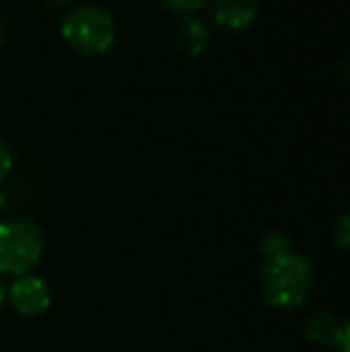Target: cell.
Returning a JSON list of instances; mask_svg holds the SVG:
<instances>
[{"label":"cell","instance_id":"8992f818","mask_svg":"<svg viewBox=\"0 0 350 352\" xmlns=\"http://www.w3.org/2000/svg\"><path fill=\"white\" fill-rule=\"evenodd\" d=\"M307 338L324 348L348 352V324L333 311H314L307 319Z\"/></svg>","mask_w":350,"mask_h":352},{"label":"cell","instance_id":"6da1fadb","mask_svg":"<svg viewBox=\"0 0 350 352\" xmlns=\"http://www.w3.org/2000/svg\"><path fill=\"white\" fill-rule=\"evenodd\" d=\"M262 295L274 309L288 311L305 305L314 285V269L295 250L264 259L262 266Z\"/></svg>","mask_w":350,"mask_h":352},{"label":"cell","instance_id":"7c38bea8","mask_svg":"<svg viewBox=\"0 0 350 352\" xmlns=\"http://www.w3.org/2000/svg\"><path fill=\"white\" fill-rule=\"evenodd\" d=\"M46 5H51V8H65V5H70L72 0H43Z\"/></svg>","mask_w":350,"mask_h":352},{"label":"cell","instance_id":"52a82bcc","mask_svg":"<svg viewBox=\"0 0 350 352\" xmlns=\"http://www.w3.org/2000/svg\"><path fill=\"white\" fill-rule=\"evenodd\" d=\"M177 51L190 58H197L209 48V27L197 17H182L173 32Z\"/></svg>","mask_w":350,"mask_h":352},{"label":"cell","instance_id":"3957f363","mask_svg":"<svg viewBox=\"0 0 350 352\" xmlns=\"http://www.w3.org/2000/svg\"><path fill=\"white\" fill-rule=\"evenodd\" d=\"M116 19L98 5H80L61 22V36L82 56H103L116 43Z\"/></svg>","mask_w":350,"mask_h":352},{"label":"cell","instance_id":"30bf717a","mask_svg":"<svg viewBox=\"0 0 350 352\" xmlns=\"http://www.w3.org/2000/svg\"><path fill=\"white\" fill-rule=\"evenodd\" d=\"M331 237H333V242H336L338 250H348V247H350V221H348V213H341V216H338V221L333 223Z\"/></svg>","mask_w":350,"mask_h":352},{"label":"cell","instance_id":"9c48e42d","mask_svg":"<svg viewBox=\"0 0 350 352\" xmlns=\"http://www.w3.org/2000/svg\"><path fill=\"white\" fill-rule=\"evenodd\" d=\"M166 10L180 14V17H192L195 12H199L206 5V0H159Z\"/></svg>","mask_w":350,"mask_h":352},{"label":"cell","instance_id":"ba28073f","mask_svg":"<svg viewBox=\"0 0 350 352\" xmlns=\"http://www.w3.org/2000/svg\"><path fill=\"white\" fill-rule=\"evenodd\" d=\"M290 250H293V242L288 240V235H285V232H278V230L266 232L262 245H259V252H262L264 259L285 254V252H290Z\"/></svg>","mask_w":350,"mask_h":352},{"label":"cell","instance_id":"9a60e30c","mask_svg":"<svg viewBox=\"0 0 350 352\" xmlns=\"http://www.w3.org/2000/svg\"><path fill=\"white\" fill-rule=\"evenodd\" d=\"M3 41H5V24H3V19H0V46H3Z\"/></svg>","mask_w":350,"mask_h":352},{"label":"cell","instance_id":"4fadbf2b","mask_svg":"<svg viewBox=\"0 0 350 352\" xmlns=\"http://www.w3.org/2000/svg\"><path fill=\"white\" fill-rule=\"evenodd\" d=\"M5 302H8V287H5L3 280H0V309L5 307Z\"/></svg>","mask_w":350,"mask_h":352},{"label":"cell","instance_id":"277c9868","mask_svg":"<svg viewBox=\"0 0 350 352\" xmlns=\"http://www.w3.org/2000/svg\"><path fill=\"white\" fill-rule=\"evenodd\" d=\"M8 300L19 316L34 319V316H41L51 309V302H53L51 285L41 276H34V274L19 276L8 287Z\"/></svg>","mask_w":350,"mask_h":352},{"label":"cell","instance_id":"5b68a950","mask_svg":"<svg viewBox=\"0 0 350 352\" xmlns=\"http://www.w3.org/2000/svg\"><path fill=\"white\" fill-rule=\"evenodd\" d=\"M209 12L219 29L228 34H240L257 22L259 5L257 0H211Z\"/></svg>","mask_w":350,"mask_h":352},{"label":"cell","instance_id":"5bb4252c","mask_svg":"<svg viewBox=\"0 0 350 352\" xmlns=\"http://www.w3.org/2000/svg\"><path fill=\"white\" fill-rule=\"evenodd\" d=\"M5 206H8V197H5L3 192H0V213L5 211Z\"/></svg>","mask_w":350,"mask_h":352},{"label":"cell","instance_id":"8fae6325","mask_svg":"<svg viewBox=\"0 0 350 352\" xmlns=\"http://www.w3.org/2000/svg\"><path fill=\"white\" fill-rule=\"evenodd\" d=\"M12 166H14L12 148H10L5 142H0V185L8 180V175L12 173Z\"/></svg>","mask_w":350,"mask_h":352},{"label":"cell","instance_id":"7a4b0ae2","mask_svg":"<svg viewBox=\"0 0 350 352\" xmlns=\"http://www.w3.org/2000/svg\"><path fill=\"white\" fill-rule=\"evenodd\" d=\"M46 240L43 230L27 218H12L0 223V276L19 278L36 269L43 259Z\"/></svg>","mask_w":350,"mask_h":352}]
</instances>
